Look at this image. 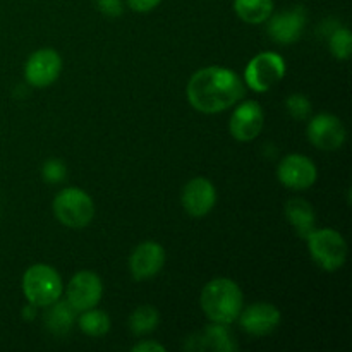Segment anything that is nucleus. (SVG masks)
<instances>
[{"label":"nucleus","instance_id":"f257e3e1","mask_svg":"<svg viewBox=\"0 0 352 352\" xmlns=\"http://www.w3.org/2000/svg\"><path fill=\"white\" fill-rule=\"evenodd\" d=\"M186 93L192 109L201 113H219L239 103L246 88L234 71L212 65L191 76Z\"/></svg>","mask_w":352,"mask_h":352},{"label":"nucleus","instance_id":"f03ea898","mask_svg":"<svg viewBox=\"0 0 352 352\" xmlns=\"http://www.w3.org/2000/svg\"><path fill=\"white\" fill-rule=\"evenodd\" d=\"M243 291L230 278H213L201 291V308L212 323L230 325L243 311Z\"/></svg>","mask_w":352,"mask_h":352},{"label":"nucleus","instance_id":"7ed1b4c3","mask_svg":"<svg viewBox=\"0 0 352 352\" xmlns=\"http://www.w3.org/2000/svg\"><path fill=\"white\" fill-rule=\"evenodd\" d=\"M62 278L55 268L38 263L23 275V292L28 301L38 308H47L62 298Z\"/></svg>","mask_w":352,"mask_h":352},{"label":"nucleus","instance_id":"20e7f679","mask_svg":"<svg viewBox=\"0 0 352 352\" xmlns=\"http://www.w3.org/2000/svg\"><path fill=\"white\" fill-rule=\"evenodd\" d=\"M54 213L62 226L69 229H82L95 217V203L91 196L79 188H65L55 196Z\"/></svg>","mask_w":352,"mask_h":352},{"label":"nucleus","instance_id":"39448f33","mask_svg":"<svg viewBox=\"0 0 352 352\" xmlns=\"http://www.w3.org/2000/svg\"><path fill=\"white\" fill-rule=\"evenodd\" d=\"M308 250L315 263L325 272H336L346 263V239L333 229L313 230L308 237Z\"/></svg>","mask_w":352,"mask_h":352},{"label":"nucleus","instance_id":"423d86ee","mask_svg":"<svg viewBox=\"0 0 352 352\" xmlns=\"http://www.w3.org/2000/svg\"><path fill=\"white\" fill-rule=\"evenodd\" d=\"M285 76V60L275 52H263L248 62L244 81L253 91L265 93Z\"/></svg>","mask_w":352,"mask_h":352},{"label":"nucleus","instance_id":"0eeeda50","mask_svg":"<svg viewBox=\"0 0 352 352\" xmlns=\"http://www.w3.org/2000/svg\"><path fill=\"white\" fill-rule=\"evenodd\" d=\"M103 294V284L96 274L89 270L78 272L67 284V302L78 313L96 308Z\"/></svg>","mask_w":352,"mask_h":352},{"label":"nucleus","instance_id":"6e6552de","mask_svg":"<svg viewBox=\"0 0 352 352\" xmlns=\"http://www.w3.org/2000/svg\"><path fill=\"white\" fill-rule=\"evenodd\" d=\"M62 71V58L54 48H41L30 55L24 65V78L34 88H47L57 81Z\"/></svg>","mask_w":352,"mask_h":352},{"label":"nucleus","instance_id":"1a4fd4ad","mask_svg":"<svg viewBox=\"0 0 352 352\" xmlns=\"http://www.w3.org/2000/svg\"><path fill=\"white\" fill-rule=\"evenodd\" d=\"M346 127L342 120L333 113H320L313 117L308 124V140L318 150H339L346 143Z\"/></svg>","mask_w":352,"mask_h":352},{"label":"nucleus","instance_id":"9d476101","mask_svg":"<svg viewBox=\"0 0 352 352\" xmlns=\"http://www.w3.org/2000/svg\"><path fill=\"white\" fill-rule=\"evenodd\" d=\"M316 175L318 172L315 164L308 157L298 153L287 155L277 168L278 181L292 191H305L311 188L316 182Z\"/></svg>","mask_w":352,"mask_h":352},{"label":"nucleus","instance_id":"9b49d317","mask_svg":"<svg viewBox=\"0 0 352 352\" xmlns=\"http://www.w3.org/2000/svg\"><path fill=\"white\" fill-rule=\"evenodd\" d=\"M241 329L253 337H263L280 325V311L270 302H256L239 313Z\"/></svg>","mask_w":352,"mask_h":352},{"label":"nucleus","instance_id":"f8f14e48","mask_svg":"<svg viewBox=\"0 0 352 352\" xmlns=\"http://www.w3.org/2000/svg\"><path fill=\"white\" fill-rule=\"evenodd\" d=\"M181 201L188 215L195 217V219L206 217L217 203L215 186L205 177L192 179L182 189Z\"/></svg>","mask_w":352,"mask_h":352},{"label":"nucleus","instance_id":"ddd939ff","mask_svg":"<svg viewBox=\"0 0 352 352\" xmlns=\"http://www.w3.org/2000/svg\"><path fill=\"white\" fill-rule=\"evenodd\" d=\"M268 34L278 45H291L301 38L306 26V12L302 7H292L284 12L268 17Z\"/></svg>","mask_w":352,"mask_h":352},{"label":"nucleus","instance_id":"4468645a","mask_svg":"<svg viewBox=\"0 0 352 352\" xmlns=\"http://www.w3.org/2000/svg\"><path fill=\"white\" fill-rule=\"evenodd\" d=\"M265 116L260 103L243 102L234 110L229 120V131L237 141H253L263 129Z\"/></svg>","mask_w":352,"mask_h":352},{"label":"nucleus","instance_id":"2eb2a0df","mask_svg":"<svg viewBox=\"0 0 352 352\" xmlns=\"http://www.w3.org/2000/svg\"><path fill=\"white\" fill-rule=\"evenodd\" d=\"M165 263V251L155 241H146L136 246V250L131 253L129 270L136 280H148L160 274Z\"/></svg>","mask_w":352,"mask_h":352},{"label":"nucleus","instance_id":"dca6fc26","mask_svg":"<svg viewBox=\"0 0 352 352\" xmlns=\"http://www.w3.org/2000/svg\"><path fill=\"white\" fill-rule=\"evenodd\" d=\"M285 217H287L289 223L294 227V230L302 237V239H306V237L315 230V210H313V206L309 205L306 199H289L287 205H285Z\"/></svg>","mask_w":352,"mask_h":352},{"label":"nucleus","instance_id":"f3484780","mask_svg":"<svg viewBox=\"0 0 352 352\" xmlns=\"http://www.w3.org/2000/svg\"><path fill=\"white\" fill-rule=\"evenodd\" d=\"M48 311L45 313V325L55 336H65L74 327L78 311L69 305L67 301H55L54 305L47 306Z\"/></svg>","mask_w":352,"mask_h":352},{"label":"nucleus","instance_id":"a211bd4d","mask_svg":"<svg viewBox=\"0 0 352 352\" xmlns=\"http://www.w3.org/2000/svg\"><path fill=\"white\" fill-rule=\"evenodd\" d=\"M234 10L248 24L267 23L274 12V0H234Z\"/></svg>","mask_w":352,"mask_h":352},{"label":"nucleus","instance_id":"6ab92c4d","mask_svg":"<svg viewBox=\"0 0 352 352\" xmlns=\"http://www.w3.org/2000/svg\"><path fill=\"white\" fill-rule=\"evenodd\" d=\"M226 327L227 325H220V323H213V325L206 327L201 333L199 347H206V349L219 352L236 351L237 346L234 344L232 337H230L229 330Z\"/></svg>","mask_w":352,"mask_h":352},{"label":"nucleus","instance_id":"aec40b11","mask_svg":"<svg viewBox=\"0 0 352 352\" xmlns=\"http://www.w3.org/2000/svg\"><path fill=\"white\" fill-rule=\"evenodd\" d=\"M78 325L88 337H102L110 330V318L105 311L91 308L81 313Z\"/></svg>","mask_w":352,"mask_h":352},{"label":"nucleus","instance_id":"412c9836","mask_svg":"<svg viewBox=\"0 0 352 352\" xmlns=\"http://www.w3.org/2000/svg\"><path fill=\"white\" fill-rule=\"evenodd\" d=\"M160 323V315L153 306H140L129 318L131 332L136 336H146L153 332Z\"/></svg>","mask_w":352,"mask_h":352},{"label":"nucleus","instance_id":"4be33fe9","mask_svg":"<svg viewBox=\"0 0 352 352\" xmlns=\"http://www.w3.org/2000/svg\"><path fill=\"white\" fill-rule=\"evenodd\" d=\"M330 52L336 58L339 60H346V58L351 57L352 52V36L351 31L347 28H339L332 33L330 36Z\"/></svg>","mask_w":352,"mask_h":352},{"label":"nucleus","instance_id":"5701e85b","mask_svg":"<svg viewBox=\"0 0 352 352\" xmlns=\"http://www.w3.org/2000/svg\"><path fill=\"white\" fill-rule=\"evenodd\" d=\"M285 107H287V112L291 113V117H294L296 120H305L311 116V102L299 93L289 96Z\"/></svg>","mask_w":352,"mask_h":352},{"label":"nucleus","instance_id":"b1692460","mask_svg":"<svg viewBox=\"0 0 352 352\" xmlns=\"http://www.w3.org/2000/svg\"><path fill=\"white\" fill-rule=\"evenodd\" d=\"M65 165L62 164L58 158H52V160H47L43 165V179L50 184H57V182H62L65 179Z\"/></svg>","mask_w":352,"mask_h":352},{"label":"nucleus","instance_id":"393cba45","mask_svg":"<svg viewBox=\"0 0 352 352\" xmlns=\"http://www.w3.org/2000/svg\"><path fill=\"white\" fill-rule=\"evenodd\" d=\"M96 7L100 12L109 17H119L124 12L122 0H96Z\"/></svg>","mask_w":352,"mask_h":352},{"label":"nucleus","instance_id":"a878e982","mask_svg":"<svg viewBox=\"0 0 352 352\" xmlns=\"http://www.w3.org/2000/svg\"><path fill=\"white\" fill-rule=\"evenodd\" d=\"M127 6L134 10V12H150V10L157 9L160 6L162 0H126Z\"/></svg>","mask_w":352,"mask_h":352},{"label":"nucleus","instance_id":"bb28decb","mask_svg":"<svg viewBox=\"0 0 352 352\" xmlns=\"http://www.w3.org/2000/svg\"><path fill=\"white\" fill-rule=\"evenodd\" d=\"M133 351L134 352H165L167 349H165L162 344L155 342V340H143V342L133 346Z\"/></svg>","mask_w":352,"mask_h":352}]
</instances>
